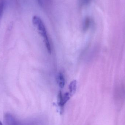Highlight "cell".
<instances>
[{
    "instance_id": "obj_1",
    "label": "cell",
    "mask_w": 125,
    "mask_h": 125,
    "mask_svg": "<svg viewBox=\"0 0 125 125\" xmlns=\"http://www.w3.org/2000/svg\"><path fill=\"white\" fill-rule=\"evenodd\" d=\"M33 25L37 29L39 33L43 38L48 36L47 30L41 18L37 16H34L32 18Z\"/></svg>"
},
{
    "instance_id": "obj_2",
    "label": "cell",
    "mask_w": 125,
    "mask_h": 125,
    "mask_svg": "<svg viewBox=\"0 0 125 125\" xmlns=\"http://www.w3.org/2000/svg\"><path fill=\"white\" fill-rule=\"evenodd\" d=\"M77 87V82L76 80H73L70 83L69 85V93L71 96L75 93Z\"/></svg>"
},
{
    "instance_id": "obj_3",
    "label": "cell",
    "mask_w": 125,
    "mask_h": 125,
    "mask_svg": "<svg viewBox=\"0 0 125 125\" xmlns=\"http://www.w3.org/2000/svg\"><path fill=\"white\" fill-rule=\"evenodd\" d=\"M91 21L90 18L89 17L85 18L84 21L82 28L83 31L85 32L89 29L91 24Z\"/></svg>"
},
{
    "instance_id": "obj_4",
    "label": "cell",
    "mask_w": 125,
    "mask_h": 125,
    "mask_svg": "<svg viewBox=\"0 0 125 125\" xmlns=\"http://www.w3.org/2000/svg\"><path fill=\"white\" fill-rule=\"evenodd\" d=\"M58 82L59 87L61 88H63L65 84V80L63 73H59L58 76Z\"/></svg>"
},
{
    "instance_id": "obj_5",
    "label": "cell",
    "mask_w": 125,
    "mask_h": 125,
    "mask_svg": "<svg viewBox=\"0 0 125 125\" xmlns=\"http://www.w3.org/2000/svg\"><path fill=\"white\" fill-rule=\"evenodd\" d=\"M44 41L45 43V45L48 53L50 54L51 53V47L50 44V41L48 39V36L45 37L44 38Z\"/></svg>"
},
{
    "instance_id": "obj_6",
    "label": "cell",
    "mask_w": 125,
    "mask_h": 125,
    "mask_svg": "<svg viewBox=\"0 0 125 125\" xmlns=\"http://www.w3.org/2000/svg\"><path fill=\"white\" fill-rule=\"evenodd\" d=\"M4 5V1L3 0H1L0 1V18L1 17L3 11Z\"/></svg>"
},
{
    "instance_id": "obj_7",
    "label": "cell",
    "mask_w": 125,
    "mask_h": 125,
    "mask_svg": "<svg viewBox=\"0 0 125 125\" xmlns=\"http://www.w3.org/2000/svg\"><path fill=\"white\" fill-rule=\"evenodd\" d=\"M91 0H80V6L81 7H83L88 5Z\"/></svg>"
},
{
    "instance_id": "obj_8",
    "label": "cell",
    "mask_w": 125,
    "mask_h": 125,
    "mask_svg": "<svg viewBox=\"0 0 125 125\" xmlns=\"http://www.w3.org/2000/svg\"><path fill=\"white\" fill-rule=\"evenodd\" d=\"M0 125H3L2 123H1V122L0 121Z\"/></svg>"
}]
</instances>
